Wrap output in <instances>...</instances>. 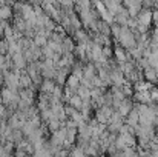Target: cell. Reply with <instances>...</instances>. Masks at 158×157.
Segmentation results:
<instances>
[{"label":"cell","instance_id":"obj_13","mask_svg":"<svg viewBox=\"0 0 158 157\" xmlns=\"http://www.w3.org/2000/svg\"><path fill=\"white\" fill-rule=\"evenodd\" d=\"M80 79L77 77V76H74V74H69L68 76V79H66V86H69L74 93H77L78 91V88H80Z\"/></svg>","mask_w":158,"mask_h":157},{"label":"cell","instance_id":"obj_16","mask_svg":"<svg viewBox=\"0 0 158 157\" xmlns=\"http://www.w3.org/2000/svg\"><path fill=\"white\" fill-rule=\"evenodd\" d=\"M77 94H78L83 100H92V97H91V88H86V86L80 85V88H78Z\"/></svg>","mask_w":158,"mask_h":157},{"label":"cell","instance_id":"obj_23","mask_svg":"<svg viewBox=\"0 0 158 157\" xmlns=\"http://www.w3.org/2000/svg\"><path fill=\"white\" fill-rule=\"evenodd\" d=\"M115 2H117V3H123V0H115Z\"/></svg>","mask_w":158,"mask_h":157},{"label":"cell","instance_id":"obj_15","mask_svg":"<svg viewBox=\"0 0 158 157\" xmlns=\"http://www.w3.org/2000/svg\"><path fill=\"white\" fill-rule=\"evenodd\" d=\"M35 128H39V126H35V125H34V122L28 119V120L25 122V125L22 126V131H23L25 137H28V136H29L31 133H34V131H35Z\"/></svg>","mask_w":158,"mask_h":157},{"label":"cell","instance_id":"obj_5","mask_svg":"<svg viewBox=\"0 0 158 157\" xmlns=\"http://www.w3.org/2000/svg\"><path fill=\"white\" fill-rule=\"evenodd\" d=\"M132 99H134V102H138V103H151V102H154L152 97H151V89H146V91H134Z\"/></svg>","mask_w":158,"mask_h":157},{"label":"cell","instance_id":"obj_7","mask_svg":"<svg viewBox=\"0 0 158 157\" xmlns=\"http://www.w3.org/2000/svg\"><path fill=\"white\" fill-rule=\"evenodd\" d=\"M55 85H57V83H55L54 79H43L42 83H40V89H39V93H43V94H52Z\"/></svg>","mask_w":158,"mask_h":157},{"label":"cell","instance_id":"obj_17","mask_svg":"<svg viewBox=\"0 0 158 157\" xmlns=\"http://www.w3.org/2000/svg\"><path fill=\"white\" fill-rule=\"evenodd\" d=\"M32 40H34V43H35V45H39V46H42V48H43L45 45H48V40H49V39H48L46 36H42V34H37V33H35V36H34V39H32Z\"/></svg>","mask_w":158,"mask_h":157},{"label":"cell","instance_id":"obj_8","mask_svg":"<svg viewBox=\"0 0 158 157\" xmlns=\"http://www.w3.org/2000/svg\"><path fill=\"white\" fill-rule=\"evenodd\" d=\"M124 122H126L127 125L134 126V128L140 123V112H138V109H137L135 106H134V108H132V111H131V112L124 117Z\"/></svg>","mask_w":158,"mask_h":157},{"label":"cell","instance_id":"obj_4","mask_svg":"<svg viewBox=\"0 0 158 157\" xmlns=\"http://www.w3.org/2000/svg\"><path fill=\"white\" fill-rule=\"evenodd\" d=\"M134 105H135V102H134V99L132 97H124L123 100H121V103H120V106L117 108V111L123 116V117H126L131 111H132V108H134Z\"/></svg>","mask_w":158,"mask_h":157},{"label":"cell","instance_id":"obj_10","mask_svg":"<svg viewBox=\"0 0 158 157\" xmlns=\"http://www.w3.org/2000/svg\"><path fill=\"white\" fill-rule=\"evenodd\" d=\"M83 76L88 77V79H91V80L97 76V66H95L94 62H88V63H85V66H83Z\"/></svg>","mask_w":158,"mask_h":157},{"label":"cell","instance_id":"obj_19","mask_svg":"<svg viewBox=\"0 0 158 157\" xmlns=\"http://www.w3.org/2000/svg\"><path fill=\"white\" fill-rule=\"evenodd\" d=\"M103 54H105L107 59H112V57H114V46H112V45L103 46Z\"/></svg>","mask_w":158,"mask_h":157},{"label":"cell","instance_id":"obj_14","mask_svg":"<svg viewBox=\"0 0 158 157\" xmlns=\"http://www.w3.org/2000/svg\"><path fill=\"white\" fill-rule=\"evenodd\" d=\"M75 45H77V42L74 40L72 36H66L63 39V50H64V52H74Z\"/></svg>","mask_w":158,"mask_h":157},{"label":"cell","instance_id":"obj_9","mask_svg":"<svg viewBox=\"0 0 158 157\" xmlns=\"http://www.w3.org/2000/svg\"><path fill=\"white\" fill-rule=\"evenodd\" d=\"M143 77H144V80H148V82L157 85V69H155L154 66H151V65L146 66V68L143 69Z\"/></svg>","mask_w":158,"mask_h":157},{"label":"cell","instance_id":"obj_1","mask_svg":"<svg viewBox=\"0 0 158 157\" xmlns=\"http://www.w3.org/2000/svg\"><path fill=\"white\" fill-rule=\"evenodd\" d=\"M115 43H120L123 48L126 50H131L137 45V39H135V33L129 28V26H121V33L117 39Z\"/></svg>","mask_w":158,"mask_h":157},{"label":"cell","instance_id":"obj_3","mask_svg":"<svg viewBox=\"0 0 158 157\" xmlns=\"http://www.w3.org/2000/svg\"><path fill=\"white\" fill-rule=\"evenodd\" d=\"M3 76H5V86L12 88V89H19L20 88V77H17L12 69L6 71Z\"/></svg>","mask_w":158,"mask_h":157},{"label":"cell","instance_id":"obj_18","mask_svg":"<svg viewBox=\"0 0 158 157\" xmlns=\"http://www.w3.org/2000/svg\"><path fill=\"white\" fill-rule=\"evenodd\" d=\"M68 103H71L74 108H77V109H81V106H83V99H81L78 94H74Z\"/></svg>","mask_w":158,"mask_h":157},{"label":"cell","instance_id":"obj_6","mask_svg":"<svg viewBox=\"0 0 158 157\" xmlns=\"http://www.w3.org/2000/svg\"><path fill=\"white\" fill-rule=\"evenodd\" d=\"M114 57H115L117 62H126V60H129L127 50L123 48L120 43H115V45H114Z\"/></svg>","mask_w":158,"mask_h":157},{"label":"cell","instance_id":"obj_11","mask_svg":"<svg viewBox=\"0 0 158 157\" xmlns=\"http://www.w3.org/2000/svg\"><path fill=\"white\" fill-rule=\"evenodd\" d=\"M12 60H14V66H15V68H20V69H23V68H26V66H28V60L25 59L23 51L12 54Z\"/></svg>","mask_w":158,"mask_h":157},{"label":"cell","instance_id":"obj_22","mask_svg":"<svg viewBox=\"0 0 158 157\" xmlns=\"http://www.w3.org/2000/svg\"><path fill=\"white\" fill-rule=\"evenodd\" d=\"M0 105H3V96H2V93H0Z\"/></svg>","mask_w":158,"mask_h":157},{"label":"cell","instance_id":"obj_12","mask_svg":"<svg viewBox=\"0 0 158 157\" xmlns=\"http://www.w3.org/2000/svg\"><path fill=\"white\" fill-rule=\"evenodd\" d=\"M69 19H71V28H72V33H74L75 29H78V28H83V22H81L78 12L72 11V12L69 14Z\"/></svg>","mask_w":158,"mask_h":157},{"label":"cell","instance_id":"obj_21","mask_svg":"<svg viewBox=\"0 0 158 157\" xmlns=\"http://www.w3.org/2000/svg\"><path fill=\"white\" fill-rule=\"evenodd\" d=\"M152 25L158 26V8H154L152 11Z\"/></svg>","mask_w":158,"mask_h":157},{"label":"cell","instance_id":"obj_20","mask_svg":"<svg viewBox=\"0 0 158 157\" xmlns=\"http://www.w3.org/2000/svg\"><path fill=\"white\" fill-rule=\"evenodd\" d=\"M92 83H94V86H100V88H107V86L105 85V82H103V80H102V79H100L98 76H95V77L92 79Z\"/></svg>","mask_w":158,"mask_h":157},{"label":"cell","instance_id":"obj_2","mask_svg":"<svg viewBox=\"0 0 158 157\" xmlns=\"http://www.w3.org/2000/svg\"><path fill=\"white\" fill-rule=\"evenodd\" d=\"M152 11H154L152 8H141V11H140L138 15H137L138 23H141V25L151 28V25H152Z\"/></svg>","mask_w":158,"mask_h":157}]
</instances>
